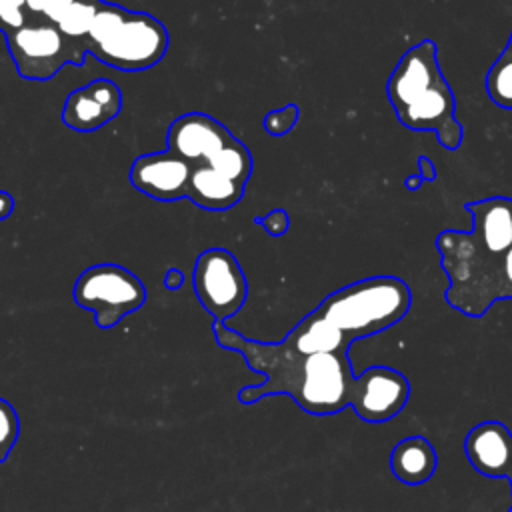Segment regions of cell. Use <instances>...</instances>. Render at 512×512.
Segmentation results:
<instances>
[{
  "mask_svg": "<svg viewBox=\"0 0 512 512\" xmlns=\"http://www.w3.org/2000/svg\"><path fill=\"white\" fill-rule=\"evenodd\" d=\"M486 92L490 100L504 108L512 110V58L500 54L486 74Z\"/></svg>",
  "mask_w": 512,
  "mask_h": 512,
  "instance_id": "d6986e66",
  "label": "cell"
},
{
  "mask_svg": "<svg viewBox=\"0 0 512 512\" xmlns=\"http://www.w3.org/2000/svg\"><path fill=\"white\" fill-rule=\"evenodd\" d=\"M212 332L222 348L238 352L254 372L264 376L262 382L240 388L238 400L242 404H254L272 394H286L304 412L314 416L336 414L354 404L358 374L348 352L300 356L286 352L278 342L250 340L224 326V322H214Z\"/></svg>",
  "mask_w": 512,
  "mask_h": 512,
  "instance_id": "6da1fadb",
  "label": "cell"
},
{
  "mask_svg": "<svg viewBox=\"0 0 512 512\" xmlns=\"http://www.w3.org/2000/svg\"><path fill=\"white\" fill-rule=\"evenodd\" d=\"M192 284L196 298L214 322H226L238 314L248 296L240 262L226 248H208L196 258Z\"/></svg>",
  "mask_w": 512,
  "mask_h": 512,
  "instance_id": "9c48e42d",
  "label": "cell"
},
{
  "mask_svg": "<svg viewBox=\"0 0 512 512\" xmlns=\"http://www.w3.org/2000/svg\"><path fill=\"white\" fill-rule=\"evenodd\" d=\"M466 210L472 216V230H444L436 238L440 262L490 258L506 252L512 246V200L492 196L486 200L468 202Z\"/></svg>",
  "mask_w": 512,
  "mask_h": 512,
  "instance_id": "52a82bcc",
  "label": "cell"
},
{
  "mask_svg": "<svg viewBox=\"0 0 512 512\" xmlns=\"http://www.w3.org/2000/svg\"><path fill=\"white\" fill-rule=\"evenodd\" d=\"M450 286L444 300L458 312L480 318L498 300L512 298V246L490 258L442 262Z\"/></svg>",
  "mask_w": 512,
  "mask_h": 512,
  "instance_id": "5b68a950",
  "label": "cell"
},
{
  "mask_svg": "<svg viewBox=\"0 0 512 512\" xmlns=\"http://www.w3.org/2000/svg\"><path fill=\"white\" fill-rule=\"evenodd\" d=\"M168 30L146 12H134L100 0L90 32L84 40L86 52L100 62L136 72L158 64L168 50Z\"/></svg>",
  "mask_w": 512,
  "mask_h": 512,
  "instance_id": "3957f363",
  "label": "cell"
},
{
  "mask_svg": "<svg viewBox=\"0 0 512 512\" xmlns=\"http://www.w3.org/2000/svg\"><path fill=\"white\" fill-rule=\"evenodd\" d=\"M20 436V418L14 406L0 398V462H4Z\"/></svg>",
  "mask_w": 512,
  "mask_h": 512,
  "instance_id": "44dd1931",
  "label": "cell"
},
{
  "mask_svg": "<svg viewBox=\"0 0 512 512\" xmlns=\"http://www.w3.org/2000/svg\"><path fill=\"white\" fill-rule=\"evenodd\" d=\"M192 166L170 150L138 156L130 166V184L142 194L176 202L188 194Z\"/></svg>",
  "mask_w": 512,
  "mask_h": 512,
  "instance_id": "7c38bea8",
  "label": "cell"
},
{
  "mask_svg": "<svg viewBox=\"0 0 512 512\" xmlns=\"http://www.w3.org/2000/svg\"><path fill=\"white\" fill-rule=\"evenodd\" d=\"M244 188V184L234 182L208 164H200L192 168L186 198L206 210H228L242 200Z\"/></svg>",
  "mask_w": 512,
  "mask_h": 512,
  "instance_id": "e0dca14e",
  "label": "cell"
},
{
  "mask_svg": "<svg viewBox=\"0 0 512 512\" xmlns=\"http://www.w3.org/2000/svg\"><path fill=\"white\" fill-rule=\"evenodd\" d=\"M6 46L18 74L26 80H50L66 64H84L86 54L84 44L44 18H28L18 30L6 34Z\"/></svg>",
  "mask_w": 512,
  "mask_h": 512,
  "instance_id": "ba28073f",
  "label": "cell"
},
{
  "mask_svg": "<svg viewBox=\"0 0 512 512\" xmlns=\"http://www.w3.org/2000/svg\"><path fill=\"white\" fill-rule=\"evenodd\" d=\"M206 164L244 186L252 174V154L246 148V144H242L238 138H232L224 148L210 156Z\"/></svg>",
  "mask_w": 512,
  "mask_h": 512,
  "instance_id": "ac0fdd59",
  "label": "cell"
},
{
  "mask_svg": "<svg viewBox=\"0 0 512 512\" xmlns=\"http://www.w3.org/2000/svg\"><path fill=\"white\" fill-rule=\"evenodd\" d=\"M278 344L286 352L306 356L316 352H348L352 340L312 310Z\"/></svg>",
  "mask_w": 512,
  "mask_h": 512,
  "instance_id": "9a60e30c",
  "label": "cell"
},
{
  "mask_svg": "<svg viewBox=\"0 0 512 512\" xmlns=\"http://www.w3.org/2000/svg\"><path fill=\"white\" fill-rule=\"evenodd\" d=\"M438 466L434 446L424 436H408L392 448L390 470L402 484L418 486L428 482Z\"/></svg>",
  "mask_w": 512,
  "mask_h": 512,
  "instance_id": "2e32d148",
  "label": "cell"
},
{
  "mask_svg": "<svg viewBox=\"0 0 512 512\" xmlns=\"http://www.w3.org/2000/svg\"><path fill=\"white\" fill-rule=\"evenodd\" d=\"M422 182H424V180H422L420 174H412V176H408V178L404 180V184H406L408 190H418V188L422 186Z\"/></svg>",
  "mask_w": 512,
  "mask_h": 512,
  "instance_id": "83f0119b",
  "label": "cell"
},
{
  "mask_svg": "<svg viewBox=\"0 0 512 512\" xmlns=\"http://www.w3.org/2000/svg\"><path fill=\"white\" fill-rule=\"evenodd\" d=\"M98 4L100 0H78L60 20H58V28L72 40L84 44L88 32H90V26H92V20L96 16V10H98ZM86 48V44H84Z\"/></svg>",
  "mask_w": 512,
  "mask_h": 512,
  "instance_id": "ffe728a7",
  "label": "cell"
},
{
  "mask_svg": "<svg viewBox=\"0 0 512 512\" xmlns=\"http://www.w3.org/2000/svg\"><path fill=\"white\" fill-rule=\"evenodd\" d=\"M412 304L408 284L396 276H370L326 296L314 310L352 342L400 322Z\"/></svg>",
  "mask_w": 512,
  "mask_h": 512,
  "instance_id": "277c9868",
  "label": "cell"
},
{
  "mask_svg": "<svg viewBox=\"0 0 512 512\" xmlns=\"http://www.w3.org/2000/svg\"><path fill=\"white\" fill-rule=\"evenodd\" d=\"M78 0H26L28 18H44L54 24L76 4Z\"/></svg>",
  "mask_w": 512,
  "mask_h": 512,
  "instance_id": "603a6c76",
  "label": "cell"
},
{
  "mask_svg": "<svg viewBox=\"0 0 512 512\" xmlns=\"http://www.w3.org/2000/svg\"><path fill=\"white\" fill-rule=\"evenodd\" d=\"M418 174L422 176L424 182H434L436 180V164L428 156L418 158Z\"/></svg>",
  "mask_w": 512,
  "mask_h": 512,
  "instance_id": "d4e9b609",
  "label": "cell"
},
{
  "mask_svg": "<svg viewBox=\"0 0 512 512\" xmlns=\"http://www.w3.org/2000/svg\"><path fill=\"white\" fill-rule=\"evenodd\" d=\"M184 284V274L178 268H170L164 276V286L168 290H178Z\"/></svg>",
  "mask_w": 512,
  "mask_h": 512,
  "instance_id": "484cf974",
  "label": "cell"
},
{
  "mask_svg": "<svg viewBox=\"0 0 512 512\" xmlns=\"http://www.w3.org/2000/svg\"><path fill=\"white\" fill-rule=\"evenodd\" d=\"M502 54H506V56H510L512 58V32H510V38H508V44H506V48L502 50Z\"/></svg>",
  "mask_w": 512,
  "mask_h": 512,
  "instance_id": "f546056e",
  "label": "cell"
},
{
  "mask_svg": "<svg viewBox=\"0 0 512 512\" xmlns=\"http://www.w3.org/2000/svg\"><path fill=\"white\" fill-rule=\"evenodd\" d=\"M122 110V92L108 78L92 80L72 90L62 108V120L78 132H92L114 120Z\"/></svg>",
  "mask_w": 512,
  "mask_h": 512,
  "instance_id": "4fadbf2b",
  "label": "cell"
},
{
  "mask_svg": "<svg viewBox=\"0 0 512 512\" xmlns=\"http://www.w3.org/2000/svg\"><path fill=\"white\" fill-rule=\"evenodd\" d=\"M410 398L408 378L390 366H370L358 374L354 412L360 420L380 424L400 414Z\"/></svg>",
  "mask_w": 512,
  "mask_h": 512,
  "instance_id": "30bf717a",
  "label": "cell"
},
{
  "mask_svg": "<svg viewBox=\"0 0 512 512\" xmlns=\"http://www.w3.org/2000/svg\"><path fill=\"white\" fill-rule=\"evenodd\" d=\"M506 480H508V484H510V492H512V458H510V466H508V472H506ZM508 512H512V506H510V510Z\"/></svg>",
  "mask_w": 512,
  "mask_h": 512,
  "instance_id": "f1b7e54d",
  "label": "cell"
},
{
  "mask_svg": "<svg viewBox=\"0 0 512 512\" xmlns=\"http://www.w3.org/2000/svg\"><path fill=\"white\" fill-rule=\"evenodd\" d=\"M74 302L94 314L98 328L108 330L136 312L146 300L142 280L128 268L112 262L86 268L74 284Z\"/></svg>",
  "mask_w": 512,
  "mask_h": 512,
  "instance_id": "8992f818",
  "label": "cell"
},
{
  "mask_svg": "<svg viewBox=\"0 0 512 512\" xmlns=\"http://www.w3.org/2000/svg\"><path fill=\"white\" fill-rule=\"evenodd\" d=\"M298 116H300L298 106L296 104H286L284 108L268 112L264 116L262 124H264V130L270 136H284L286 132H290L294 128V124L298 122Z\"/></svg>",
  "mask_w": 512,
  "mask_h": 512,
  "instance_id": "7402d4cb",
  "label": "cell"
},
{
  "mask_svg": "<svg viewBox=\"0 0 512 512\" xmlns=\"http://www.w3.org/2000/svg\"><path fill=\"white\" fill-rule=\"evenodd\" d=\"M464 452L472 468L488 478H506L512 458V432L498 420H486L470 428Z\"/></svg>",
  "mask_w": 512,
  "mask_h": 512,
  "instance_id": "5bb4252c",
  "label": "cell"
},
{
  "mask_svg": "<svg viewBox=\"0 0 512 512\" xmlns=\"http://www.w3.org/2000/svg\"><path fill=\"white\" fill-rule=\"evenodd\" d=\"M256 224L264 226V230L270 234V236H282L286 234L288 226H290V218H288V212L282 210V208H274L270 210L264 218H254Z\"/></svg>",
  "mask_w": 512,
  "mask_h": 512,
  "instance_id": "cb8c5ba5",
  "label": "cell"
},
{
  "mask_svg": "<svg viewBox=\"0 0 512 512\" xmlns=\"http://www.w3.org/2000/svg\"><path fill=\"white\" fill-rule=\"evenodd\" d=\"M12 208H14V198L12 194L0 190V220L8 218L12 214Z\"/></svg>",
  "mask_w": 512,
  "mask_h": 512,
  "instance_id": "4316f807",
  "label": "cell"
},
{
  "mask_svg": "<svg viewBox=\"0 0 512 512\" xmlns=\"http://www.w3.org/2000/svg\"><path fill=\"white\" fill-rule=\"evenodd\" d=\"M386 94L402 126L432 130L446 150L462 144L456 98L442 76L434 40H422L404 52L388 78Z\"/></svg>",
  "mask_w": 512,
  "mask_h": 512,
  "instance_id": "7a4b0ae2",
  "label": "cell"
},
{
  "mask_svg": "<svg viewBox=\"0 0 512 512\" xmlns=\"http://www.w3.org/2000/svg\"><path fill=\"white\" fill-rule=\"evenodd\" d=\"M232 138V132L216 118L204 112H188L170 124L166 142L170 152L194 168L206 164Z\"/></svg>",
  "mask_w": 512,
  "mask_h": 512,
  "instance_id": "8fae6325",
  "label": "cell"
}]
</instances>
